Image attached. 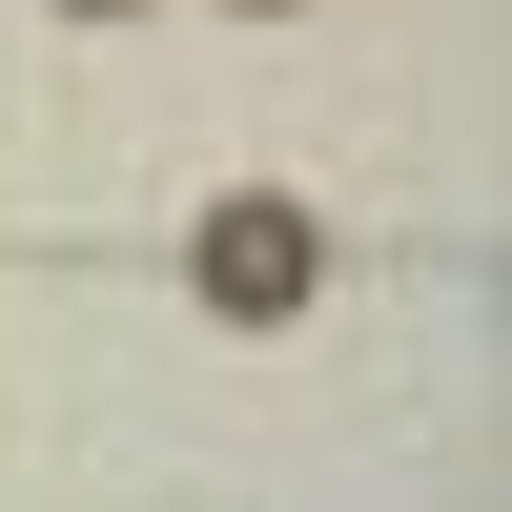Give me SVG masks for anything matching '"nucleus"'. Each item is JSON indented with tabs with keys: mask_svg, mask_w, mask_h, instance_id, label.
Instances as JSON below:
<instances>
[{
	"mask_svg": "<svg viewBox=\"0 0 512 512\" xmlns=\"http://www.w3.org/2000/svg\"><path fill=\"white\" fill-rule=\"evenodd\" d=\"M82 21H123V0H82Z\"/></svg>",
	"mask_w": 512,
	"mask_h": 512,
	"instance_id": "f03ea898",
	"label": "nucleus"
},
{
	"mask_svg": "<svg viewBox=\"0 0 512 512\" xmlns=\"http://www.w3.org/2000/svg\"><path fill=\"white\" fill-rule=\"evenodd\" d=\"M185 287L226 328H308V287H328V226H308V185H226L185 226Z\"/></svg>",
	"mask_w": 512,
	"mask_h": 512,
	"instance_id": "f257e3e1",
	"label": "nucleus"
}]
</instances>
